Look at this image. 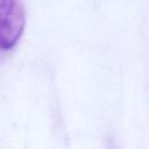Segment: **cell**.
Returning a JSON list of instances; mask_svg holds the SVG:
<instances>
[{
	"label": "cell",
	"instance_id": "1",
	"mask_svg": "<svg viewBox=\"0 0 149 149\" xmlns=\"http://www.w3.org/2000/svg\"><path fill=\"white\" fill-rule=\"evenodd\" d=\"M26 16L21 0H0V45L12 49L24 28Z\"/></svg>",
	"mask_w": 149,
	"mask_h": 149
}]
</instances>
